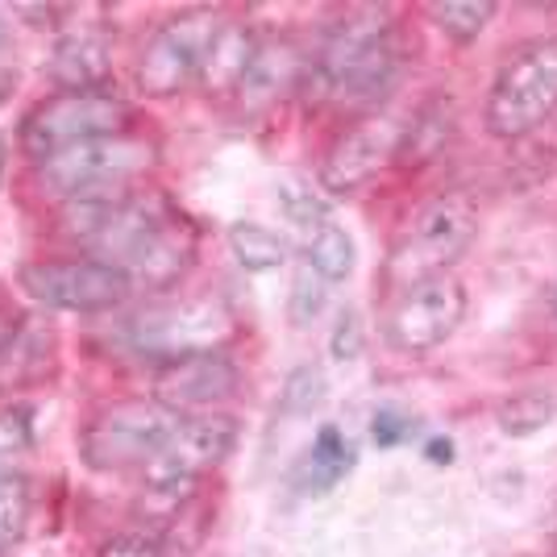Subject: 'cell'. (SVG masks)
Returning a JSON list of instances; mask_svg holds the SVG:
<instances>
[{
	"label": "cell",
	"instance_id": "6da1fadb",
	"mask_svg": "<svg viewBox=\"0 0 557 557\" xmlns=\"http://www.w3.org/2000/svg\"><path fill=\"white\" fill-rule=\"evenodd\" d=\"M399 79V50L392 47L387 13L354 9L321 38V50L308 59L304 84L317 100L346 113H371L392 96Z\"/></svg>",
	"mask_w": 557,
	"mask_h": 557
},
{
	"label": "cell",
	"instance_id": "7a4b0ae2",
	"mask_svg": "<svg viewBox=\"0 0 557 557\" xmlns=\"http://www.w3.org/2000/svg\"><path fill=\"white\" fill-rule=\"evenodd\" d=\"M150 163H154L150 141L129 138V134L96 138L42 159L38 163V184L63 205L67 200H109V196H129V184Z\"/></svg>",
	"mask_w": 557,
	"mask_h": 557
},
{
	"label": "cell",
	"instance_id": "3957f363",
	"mask_svg": "<svg viewBox=\"0 0 557 557\" xmlns=\"http://www.w3.org/2000/svg\"><path fill=\"white\" fill-rule=\"evenodd\" d=\"M557 113V38H533L508 54L487 96V129L524 138Z\"/></svg>",
	"mask_w": 557,
	"mask_h": 557
},
{
	"label": "cell",
	"instance_id": "277c9868",
	"mask_svg": "<svg viewBox=\"0 0 557 557\" xmlns=\"http://www.w3.org/2000/svg\"><path fill=\"white\" fill-rule=\"evenodd\" d=\"M129 121H134L129 100L109 92V88L59 92L42 100L22 121V150L34 163H42V159L59 154V150H71L79 141L121 138V134H129Z\"/></svg>",
	"mask_w": 557,
	"mask_h": 557
},
{
	"label": "cell",
	"instance_id": "5b68a950",
	"mask_svg": "<svg viewBox=\"0 0 557 557\" xmlns=\"http://www.w3.org/2000/svg\"><path fill=\"white\" fill-rule=\"evenodd\" d=\"M180 412H171L154 395L146 399H121L113 408H104L100 417L79 433V458L92 470H129V466H146L163 442L175 433Z\"/></svg>",
	"mask_w": 557,
	"mask_h": 557
},
{
	"label": "cell",
	"instance_id": "8992f818",
	"mask_svg": "<svg viewBox=\"0 0 557 557\" xmlns=\"http://www.w3.org/2000/svg\"><path fill=\"white\" fill-rule=\"evenodd\" d=\"M479 233V212L466 196H437L412 216L392 250V275L408 287L420 278L449 275V267L470 250Z\"/></svg>",
	"mask_w": 557,
	"mask_h": 557
},
{
	"label": "cell",
	"instance_id": "52a82bcc",
	"mask_svg": "<svg viewBox=\"0 0 557 557\" xmlns=\"http://www.w3.org/2000/svg\"><path fill=\"white\" fill-rule=\"evenodd\" d=\"M237 445V420L225 412H196L175 424V433L163 449L141 466L146 491H180L200 487V479L212 474Z\"/></svg>",
	"mask_w": 557,
	"mask_h": 557
},
{
	"label": "cell",
	"instance_id": "ba28073f",
	"mask_svg": "<svg viewBox=\"0 0 557 557\" xmlns=\"http://www.w3.org/2000/svg\"><path fill=\"white\" fill-rule=\"evenodd\" d=\"M25 296L54 312H109L134 296V278L125 267L100 258H67V262H29L22 271Z\"/></svg>",
	"mask_w": 557,
	"mask_h": 557
},
{
	"label": "cell",
	"instance_id": "9c48e42d",
	"mask_svg": "<svg viewBox=\"0 0 557 557\" xmlns=\"http://www.w3.org/2000/svg\"><path fill=\"white\" fill-rule=\"evenodd\" d=\"M216 29H221V22L209 9H191V13H180L175 22L159 25L150 34V42L141 47L138 71H134L141 92L166 100V96L184 92L187 84H196Z\"/></svg>",
	"mask_w": 557,
	"mask_h": 557
},
{
	"label": "cell",
	"instance_id": "30bf717a",
	"mask_svg": "<svg viewBox=\"0 0 557 557\" xmlns=\"http://www.w3.org/2000/svg\"><path fill=\"white\" fill-rule=\"evenodd\" d=\"M466 317V287L454 275L408 283L383 317V337L404 354H424L454 337Z\"/></svg>",
	"mask_w": 557,
	"mask_h": 557
},
{
	"label": "cell",
	"instance_id": "8fae6325",
	"mask_svg": "<svg viewBox=\"0 0 557 557\" xmlns=\"http://www.w3.org/2000/svg\"><path fill=\"white\" fill-rule=\"evenodd\" d=\"M242 383V374L221 349H191L159 362V371L150 379V395L166 404L180 417L212 412L221 399H230Z\"/></svg>",
	"mask_w": 557,
	"mask_h": 557
},
{
	"label": "cell",
	"instance_id": "7c38bea8",
	"mask_svg": "<svg viewBox=\"0 0 557 557\" xmlns=\"http://www.w3.org/2000/svg\"><path fill=\"white\" fill-rule=\"evenodd\" d=\"M399 141H404L399 121L379 113L362 116L329 146L325 163H321V187L329 196H354L358 187L371 184L383 166L399 159Z\"/></svg>",
	"mask_w": 557,
	"mask_h": 557
},
{
	"label": "cell",
	"instance_id": "4fadbf2b",
	"mask_svg": "<svg viewBox=\"0 0 557 557\" xmlns=\"http://www.w3.org/2000/svg\"><path fill=\"white\" fill-rule=\"evenodd\" d=\"M230 333V312L216 300H187L171 304L159 312H141L129 325V342L138 354H150L154 362H166L175 354H191V349H212Z\"/></svg>",
	"mask_w": 557,
	"mask_h": 557
},
{
	"label": "cell",
	"instance_id": "5bb4252c",
	"mask_svg": "<svg viewBox=\"0 0 557 557\" xmlns=\"http://www.w3.org/2000/svg\"><path fill=\"white\" fill-rule=\"evenodd\" d=\"M304 75H308V54L292 38H267V42H258L250 63H246V75L237 84V100L250 113L271 109L275 100L304 88Z\"/></svg>",
	"mask_w": 557,
	"mask_h": 557
},
{
	"label": "cell",
	"instance_id": "9a60e30c",
	"mask_svg": "<svg viewBox=\"0 0 557 557\" xmlns=\"http://www.w3.org/2000/svg\"><path fill=\"white\" fill-rule=\"evenodd\" d=\"M196 258V233L187 230L180 216L166 212L163 221L150 230V237L138 246V255L125 262V271L134 278V287H150V292H166L175 287L180 275Z\"/></svg>",
	"mask_w": 557,
	"mask_h": 557
},
{
	"label": "cell",
	"instance_id": "2e32d148",
	"mask_svg": "<svg viewBox=\"0 0 557 557\" xmlns=\"http://www.w3.org/2000/svg\"><path fill=\"white\" fill-rule=\"evenodd\" d=\"M50 79L59 84V92H92L104 88L109 71H113V47L100 29H71L50 50Z\"/></svg>",
	"mask_w": 557,
	"mask_h": 557
},
{
	"label": "cell",
	"instance_id": "e0dca14e",
	"mask_svg": "<svg viewBox=\"0 0 557 557\" xmlns=\"http://www.w3.org/2000/svg\"><path fill=\"white\" fill-rule=\"evenodd\" d=\"M54 358V333L42 317H22L9 346L0 354V392H17L25 383L42 379Z\"/></svg>",
	"mask_w": 557,
	"mask_h": 557
},
{
	"label": "cell",
	"instance_id": "ac0fdd59",
	"mask_svg": "<svg viewBox=\"0 0 557 557\" xmlns=\"http://www.w3.org/2000/svg\"><path fill=\"white\" fill-rule=\"evenodd\" d=\"M255 47L258 42L255 34H250V25H221L209 47V59H205V71H200V84L212 96H237V84L246 75V63H250Z\"/></svg>",
	"mask_w": 557,
	"mask_h": 557
},
{
	"label": "cell",
	"instance_id": "d6986e66",
	"mask_svg": "<svg viewBox=\"0 0 557 557\" xmlns=\"http://www.w3.org/2000/svg\"><path fill=\"white\" fill-rule=\"evenodd\" d=\"M349 470H354V449H349V442L342 437L337 424H325V429L312 437V445H308L296 479H300L304 495H325V491H333L346 479Z\"/></svg>",
	"mask_w": 557,
	"mask_h": 557
},
{
	"label": "cell",
	"instance_id": "ffe728a7",
	"mask_svg": "<svg viewBox=\"0 0 557 557\" xmlns=\"http://www.w3.org/2000/svg\"><path fill=\"white\" fill-rule=\"evenodd\" d=\"M304 262L325 278V283H342V278L354 275V262H358V250H354V237H349L337 221H325L308 233L304 242Z\"/></svg>",
	"mask_w": 557,
	"mask_h": 557
},
{
	"label": "cell",
	"instance_id": "44dd1931",
	"mask_svg": "<svg viewBox=\"0 0 557 557\" xmlns=\"http://www.w3.org/2000/svg\"><path fill=\"white\" fill-rule=\"evenodd\" d=\"M230 250L246 271H275V267H283L287 255H292L287 237L275 230H267V225H258V221H237V225H233Z\"/></svg>",
	"mask_w": 557,
	"mask_h": 557
},
{
	"label": "cell",
	"instance_id": "7402d4cb",
	"mask_svg": "<svg viewBox=\"0 0 557 557\" xmlns=\"http://www.w3.org/2000/svg\"><path fill=\"white\" fill-rule=\"evenodd\" d=\"M29 454H34V412L25 404L0 408V483L22 479Z\"/></svg>",
	"mask_w": 557,
	"mask_h": 557
},
{
	"label": "cell",
	"instance_id": "603a6c76",
	"mask_svg": "<svg viewBox=\"0 0 557 557\" xmlns=\"http://www.w3.org/2000/svg\"><path fill=\"white\" fill-rule=\"evenodd\" d=\"M429 17L454 42H474L495 17V4L491 0H449V4H429Z\"/></svg>",
	"mask_w": 557,
	"mask_h": 557
},
{
	"label": "cell",
	"instance_id": "cb8c5ba5",
	"mask_svg": "<svg viewBox=\"0 0 557 557\" xmlns=\"http://www.w3.org/2000/svg\"><path fill=\"white\" fill-rule=\"evenodd\" d=\"M449 138V116L442 104H429L417 121L404 125V141H399V159H433Z\"/></svg>",
	"mask_w": 557,
	"mask_h": 557
},
{
	"label": "cell",
	"instance_id": "d4e9b609",
	"mask_svg": "<svg viewBox=\"0 0 557 557\" xmlns=\"http://www.w3.org/2000/svg\"><path fill=\"white\" fill-rule=\"evenodd\" d=\"M549 417H554V399L545 392H520L499 404V424L504 433H516V437L536 433Z\"/></svg>",
	"mask_w": 557,
	"mask_h": 557
},
{
	"label": "cell",
	"instance_id": "484cf974",
	"mask_svg": "<svg viewBox=\"0 0 557 557\" xmlns=\"http://www.w3.org/2000/svg\"><path fill=\"white\" fill-rule=\"evenodd\" d=\"M325 278L317 275L308 262L296 267V275H292V296H287V317H292V325L304 329L312 325L321 312H325Z\"/></svg>",
	"mask_w": 557,
	"mask_h": 557
},
{
	"label": "cell",
	"instance_id": "4316f807",
	"mask_svg": "<svg viewBox=\"0 0 557 557\" xmlns=\"http://www.w3.org/2000/svg\"><path fill=\"white\" fill-rule=\"evenodd\" d=\"M278 209H283V216L292 221V225H300L304 233H312L317 225H325V221H333L329 216V205L312 191L308 184H300V180H287V184H278Z\"/></svg>",
	"mask_w": 557,
	"mask_h": 557
},
{
	"label": "cell",
	"instance_id": "83f0119b",
	"mask_svg": "<svg viewBox=\"0 0 557 557\" xmlns=\"http://www.w3.org/2000/svg\"><path fill=\"white\" fill-rule=\"evenodd\" d=\"M25 520H29V487H25V479L0 483V554L17 545V536L25 533Z\"/></svg>",
	"mask_w": 557,
	"mask_h": 557
},
{
	"label": "cell",
	"instance_id": "f1b7e54d",
	"mask_svg": "<svg viewBox=\"0 0 557 557\" xmlns=\"http://www.w3.org/2000/svg\"><path fill=\"white\" fill-rule=\"evenodd\" d=\"M321 395H325V371H321V367H312V362H304V367H296V371L287 374V387H283V412H287V417L312 412V408L321 404Z\"/></svg>",
	"mask_w": 557,
	"mask_h": 557
},
{
	"label": "cell",
	"instance_id": "f546056e",
	"mask_svg": "<svg viewBox=\"0 0 557 557\" xmlns=\"http://www.w3.org/2000/svg\"><path fill=\"white\" fill-rule=\"evenodd\" d=\"M96 557H166L163 536L146 533V529H129V533H116L100 545Z\"/></svg>",
	"mask_w": 557,
	"mask_h": 557
},
{
	"label": "cell",
	"instance_id": "4dcf8cb0",
	"mask_svg": "<svg viewBox=\"0 0 557 557\" xmlns=\"http://www.w3.org/2000/svg\"><path fill=\"white\" fill-rule=\"evenodd\" d=\"M329 354H333L337 362H354V358L362 354V317H358V308H346V312L337 317Z\"/></svg>",
	"mask_w": 557,
	"mask_h": 557
},
{
	"label": "cell",
	"instance_id": "1f68e13d",
	"mask_svg": "<svg viewBox=\"0 0 557 557\" xmlns=\"http://www.w3.org/2000/svg\"><path fill=\"white\" fill-rule=\"evenodd\" d=\"M371 437L379 449H392V445H404L412 437V420L404 412H392V408H379L371 417Z\"/></svg>",
	"mask_w": 557,
	"mask_h": 557
},
{
	"label": "cell",
	"instance_id": "d6a6232c",
	"mask_svg": "<svg viewBox=\"0 0 557 557\" xmlns=\"http://www.w3.org/2000/svg\"><path fill=\"white\" fill-rule=\"evenodd\" d=\"M429 458H433L437 466H449V458H454V445L442 442V437H437V442H429Z\"/></svg>",
	"mask_w": 557,
	"mask_h": 557
},
{
	"label": "cell",
	"instance_id": "836d02e7",
	"mask_svg": "<svg viewBox=\"0 0 557 557\" xmlns=\"http://www.w3.org/2000/svg\"><path fill=\"white\" fill-rule=\"evenodd\" d=\"M17 321H22L17 312H13V317H9V312H0V354H4V346H9V337H13Z\"/></svg>",
	"mask_w": 557,
	"mask_h": 557
},
{
	"label": "cell",
	"instance_id": "e575fe53",
	"mask_svg": "<svg viewBox=\"0 0 557 557\" xmlns=\"http://www.w3.org/2000/svg\"><path fill=\"white\" fill-rule=\"evenodd\" d=\"M4 175H9V141L0 134V187H4Z\"/></svg>",
	"mask_w": 557,
	"mask_h": 557
},
{
	"label": "cell",
	"instance_id": "d590c367",
	"mask_svg": "<svg viewBox=\"0 0 557 557\" xmlns=\"http://www.w3.org/2000/svg\"><path fill=\"white\" fill-rule=\"evenodd\" d=\"M9 42V25H4V17H0V47Z\"/></svg>",
	"mask_w": 557,
	"mask_h": 557
},
{
	"label": "cell",
	"instance_id": "8d00e7d4",
	"mask_svg": "<svg viewBox=\"0 0 557 557\" xmlns=\"http://www.w3.org/2000/svg\"><path fill=\"white\" fill-rule=\"evenodd\" d=\"M554 304H557V300H554Z\"/></svg>",
	"mask_w": 557,
	"mask_h": 557
}]
</instances>
